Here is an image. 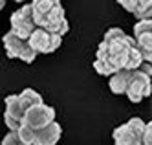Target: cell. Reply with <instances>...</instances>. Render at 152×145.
Returning <instances> with one entry per match:
<instances>
[{
  "label": "cell",
  "mask_w": 152,
  "mask_h": 145,
  "mask_svg": "<svg viewBox=\"0 0 152 145\" xmlns=\"http://www.w3.org/2000/svg\"><path fill=\"white\" fill-rule=\"evenodd\" d=\"M37 29L35 22H33V15H31V6L29 4H24L20 9H17L15 13L11 15V29L17 37L28 40L29 35Z\"/></svg>",
  "instance_id": "cell-6"
},
{
  "label": "cell",
  "mask_w": 152,
  "mask_h": 145,
  "mask_svg": "<svg viewBox=\"0 0 152 145\" xmlns=\"http://www.w3.org/2000/svg\"><path fill=\"white\" fill-rule=\"evenodd\" d=\"M4 103H6V112H4L6 127L9 130H18V127L22 125L24 114L31 107H37L44 101H42V96L39 92H35L33 88H26L20 94L7 96L4 99Z\"/></svg>",
  "instance_id": "cell-3"
},
{
  "label": "cell",
  "mask_w": 152,
  "mask_h": 145,
  "mask_svg": "<svg viewBox=\"0 0 152 145\" xmlns=\"http://www.w3.org/2000/svg\"><path fill=\"white\" fill-rule=\"evenodd\" d=\"M145 130V121L141 118H132L125 125L114 130V143L115 145H137L141 141Z\"/></svg>",
  "instance_id": "cell-5"
},
{
  "label": "cell",
  "mask_w": 152,
  "mask_h": 145,
  "mask_svg": "<svg viewBox=\"0 0 152 145\" xmlns=\"http://www.w3.org/2000/svg\"><path fill=\"white\" fill-rule=\"evenodd\" d=\"M62 134V129L57 121H51L50 125L35 130V140L33 145H55Z\"/></svg>",
  "instance_id": "cell-12"
},
{
  "label": "cell",
  "mask_w": 152,
  "mask_h": 145,
  "mask_svg": "<svg viewBox=\"0 0 152 145\" xmlns=\"http://www.w3.org/2000/svg\"><path fill=\"white\" fill-rule=\"evenodd\" d=\"M2 145H22V143H20V140H18L15 130H9L4 136V140H2Z\"/></svg>",
  "instance_id": "cell-15"
},
{
  "label": "cell",
  "mask_w": 152,
  "mask_h": 145,
  "mask_svg": "<svg viewBox=\"0 0 152 145\" xmlns=\"http://www.w3.org/2000/svg\"><path fill=\"white\" fill-rule=\"evenodd\" d=\"M4 6H6V0H0V9H4Z\"/></svg>",
  "instance_id": "cell-18"
},
{
  "label": "cell",
  "mask_w": 152,
  "mask_h": 145,
  "mask_svg": "<svg viewBox=\"0 0 152 145\" xmlns=\"http://www.w3.org/2000/svg\"><path fill=\"white\" fill-rule=\"evenodd\" d=\"M15 2H20V4H29L31 0H15Z\"/></svg>",
  "instance_id": "cell-17"
},
{
  "label": "cell",
  "mask_w": 152,
  "mask_h": 145,
  "mask_svg": "<svg viewBox=\"0 0 152 145\" xmlns=\"http://www.w3.org/2000/svg\"><path fill=\"white\" fill-rule=\"evenodd\" d=\"M15 132H17V136H18L22 145H33V140H35V130L33 129H29L26 125H20L18 130H15Z\"/></svg>",
  "instance_id": "cell-14"
},
{
  "label": "cell",
  "mask_w": 152,
  "mask_h": 145,
  "mask_svg": "<svg viewBox=\"0 0 152 145\" xmlns=\"http://www.w3.org/2000/svg\"><path fill=\"white\" fill-rule=\"evenodd\" d=\"M141 74H145V75H152V68H150V63H141V66H139V68H137Z\"/></svg>",
  "instance_id": "cell-16"
},
{
  "label": "cell",
  "mask_w": 152,
  "mask_h": 145,
  "mask_svg": "<svg viewBox=\"0 0 152 145\" xmlns=\"http://www.w3.org/2000/svg\"><path fill=\"white\" fill-rule=\"evenodd\" d=\"M2 42H4V50L7 53V57H11V59H20L24 63H33L35 57H37V53L31 50L28 40L17 37L13 31H7L2 37Z\"/></svg>",
  "instance_id": "cell-4"
},
{
  "label": "cell",
  "mask_w": 152,
  "mask_h": 145,
  "mask_svg": "<svg viewBox=\"0 0 152 145\" xmlns=\"http://www.w3.org/2000/svg\"><path fill=\"white\" fill-rule=\"evenodd\" d=\"M125 94H126V97L132 103H141L150 94V77L145 75V74H141L139 70H134Z\"/></svg>",
  "instance_id": "cell-10"
},
{
  "label": "cell",
  "mask_w": 152,
  "mask_h": 145,
  "mask_svg": "<svg viewBox=\"0 0 152 145\" xmlns=\"http://www.w3.org/2000/svg\"><path fill=\"white\" fill-rule=\"evenodd\" d=\"M51 121H55V110H53L51 107H48L46 103H40L37 107H31L24 114L22 125L33 129V130H39L42 127L50 125Z\"/></svg>",
  "instance_id": "cell-9"
},
{
  "label": "cell",
  "mask_w": 152,
  "mask_h": 145,
  "mask_svg": "<svg viewBox=\"0 0 152 145\" xmlns=\"http://www.w3.org/2000/svg\"><path fill=\"white\" fill-rule=\"evenodd\" d=\"M29 6L37 28L55 33L59 37L68 33L70 24L66 20V15H64L61 0H31Z\"/></svg>",
  "instance_id": "cell-2"
},
{
  "label": "cell",
  "mask_w": 152,
  "mask_h": 145,
  "mask_svg": "<svg viewBox=\"0 0 152 145\" xmlns=\"http://www.w3.org/2000/svg\"><path fill=\"white\" fill-rule=\"evenodd\" d=\"M130 77H132V72L130 70H119L114 75H110V85L108 86H110V90L114 94H125Z\"/></svg>",
  "instance_id": "cell-13"
},
{
  "label": "cell",
  "mask_w": 152,
  "mask_h": 145,
  "mask_svg": "<svg viewBox=\"0 0 152 145\" xmlns=\"http://www.w3.org/2000/svg\"><path fill=\"white\" fill-rule=\"evenodd\" d=\"M136 40L126 35L121 28H110L97 48L94 68L99 75H114L119 70H126L132 52L136 50Z\"/></svg>",
  "instance_id": "cell-1"
},
{
  "label": "cell",
  "mask_w": 152,
  "mask_h": 145,
  "mask_svg": "<svg viewBox=\"0 0 152 145\" xmlns=\"http://www.w3.org/2000/svg\"><path fill=\"white\" fill-rule=\"evenodd\" d=\"M117 2L137 20H150L152 17V0H117Z\"/></svg>",
  "instance_id": "cell-11"
},
{
  "label": "cell",
  "mask_w": 152,
  "mask_h": 145,
  "mask_svg": "<svg viewBox=\"0 0 152 145\" xmlns=\"http://www.w3.org/2000/svg\"><path fill=\"white\" fill-rule=\"evenodd\" d=\"M136 46L145 63L152 61V20H137L134 26Z\"/></svg>",
  "instance_id": "cell-8"
},
{
  "label": "cell",
  "mask_w": 152,
  "mask_h": 145,
  "mask_svg": "<svg viewBox=\"0 0 152 145\" xmlns=\"http://www.w3.org/2000/svg\"><path fill=\"white\" fill-rule=\"evenodd\" d=\"M61 42H62V37L55 35V33H50L46 29H40V28H37L29 35V39H28V44L31 46V50H33L37 55L39 53H51V52H55L61 46Z\"/></svg>",
  "instance_id": "cell-7"
}]
</instances>
